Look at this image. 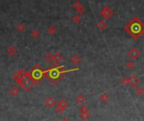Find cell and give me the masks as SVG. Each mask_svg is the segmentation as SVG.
<instances>
[{
    "label": "cell",
    "mask_w": 144,
    "mask_h": 121,
    "mask_svg": "<svg viewBox=\"0 0 144 121\" xmlns=\"http://www.w3.org/2000/svg\"><path fill=\"white\" fill-rule=\"evenodd\" d=\"M124 30L132 38L137 40L144 34V23L138 17L136 16L125 26Z\"/></svg>",
    "instance_id": "1"
},
{
    "label": "cell",
    "mask_w": 144,
    "mask_h": 121,
    "mask_svg": "<svg viewBox=\"0 0 144 121\" xmlns=\"http://www.w3.org/2000/svg\"><path fill=\"white\" fill-rule=\"evenodd\" d=\"M64 65L59 66L58 65H53L51 67H49V69H48L45 71V75L49 79L53 84H57L61 79L64 76V75L68 72L74 70H78V68H75L73 70H61V68H63Z\"/></svg>",
    "instance_id": "2"
},
{
    "label": "cell",
    "mask_w": 144,
    "mask_h": 121,
    "mask_svg": "<svg viewBox=\"0 0 144 121\" xmlns=\"http://www.w3.org/2000/svg\"><path fill=\"white\" fill-rule=\"evenodd\" d=\"M34 84H35V81L32 78L31 75L29 73L26 74L25 76L22 79L20 82V85L21 86V87L23 88V90L25 91V92H28V91L34 86Z\"/></svg>",
    "instance_id": "3"
},
{
    "label": "cell",
    "mask_w": 144,
    "mask_h": 121,
    "mask_svg": "<svg viewBox=\"0 0 144 121\" xmlns=\"http://www.w3.org/2000/svg\"><path fill=\"white\" fill-rule=\"evenodd\" d=\"M44 75H45V72H43L42 67L37 65L34 67V69L32 70V73H31V76L33 80L35 81V83H36V81L39 82L40 81L43 80Z\"/></svg>",
    "instance_id": "4"
},
{
    "label": "cell",
    "mask_w": 144,
    "mask_h": 121,
    "mask_svg": "<svg viewBox=\"0 0 144 121\" xmlns=\"http://www.w3.org/2000/svg\"><path fill=\"white\" fill-rule=\"evenodd\" d=\"M68 106H69V102H68L66 99H64V98L60 99L59 101L58 104H57L55 107V112L57 113H61L65 110Z\"/></svg>",
    "instance_id": "5"
},
{
    "label": "cell",
    "mask_w": 144,
    "mask_h": 121,
    "mask_svg": "<svg viewBox=\"0 0 144 121\" xmlns=\"http://www.w3.org/2000/svg\"><path fill=\"white\" fill-rule=\"evenodd\" d=\"M114 14H115L114 10L109 6L104 7V8L100 11V15L103 18H104L105 20H109V19L114 15Z\"/></svg>",
    "instance_id": "6"
},
{
    "label": "cell",
    "mask_w": 144,
    "mask_h": 121,
    "mask_svg": "<svg viewBox=\"0 0 144 121\" xmlns=\"http://www.w3.org/2000/svg\"><path fill=\"white\" fill-rule=\"evenodd\" d=\"M72 7H73V9L76 11L78 13V14H84L86 13V9L84 8V6L82 5V3L79 1V0H76L73 4H72Z\"/></svg>",
    "instance_id": "7"
},
{
    "label": "cell",
    "mask_w": 144,
    "mask_h": 121,
    "mask_svg": "<svg viewBox=\"0 0 144 121\" xmlns=\"http://www.w3.org/2000/svg\"><path fill=\"white\" fill-rule=\"evenodd\" d=\"M141 55H142L141 52H140L139 49H137L136 48H132L131 50L128 52V56L133 60L138 59L140 57H141Z\"/></svg>",
    "instance_id": "8"
},
{
    "label": "cell",
    "mask_w": 144,
    "mask_h": 121,
    "mask_svg": "<svg viewBox=\"0 0 144 121\" xmlns=\"http://www.w3.org/2000/svg\"><path fill=\"white\" fill-rule=\"evenodd\" d=\"M140 79L138 76H136V75H132L131 76V84H130V86L131 88H134V87H136L139 84H140Z\"/></svg>",
    "instance_id": "9"
},
{
    "label": "cell",
    "mask_w": 144,
    "mask_h": 121,
    "mask_svg": "<svg viewBox=\"0 0 144 121\" xmlns=\"http://www.w3.org/2000/svg\"><path fill=\"white\" fill-rule=\"evenodd\" d=\"M81 61H82V60L81 59V57L79 56L78 54H74L73 56L71 57V59L70 60V62L71 65H73L75 66L79 65L81 63Z\"/></svg>",
    "instance_id": "10"
},
{
    "label": "cell",
    "mask_w": 144,
    "mask_h": 121,
    "mask_svg": "<svg viewBox=\"0 0 144 121\" xmlns=\"http://www.w3.org/2000/svg\"><path fill=\"white\" fill-rule=\"evenodd\" d=\"M26 74H27V72H26V71H25V70L19 71L18 73H16V75H14V80H16L17 82L20 83L22 79H23L25 76Z\"/></svg>",
    "instance_id": "11"
},
{
    "label": "cell",
    "mask_w": 144,
    "mask_h": 121,
    "mask_svg": "<svg viewBox=\"0 0 144 121\" xmlns=\"http://www.w3.org/2000/svg\"><path fill=\"white\" fill-rule=\"evenodd\" d=\"M44 103H45V105H46L48 108H54V106H55V104H56L55 100L54 99V97H47Z\"/></svg>",
    "instance_id": "12"
},
{
    "label": "cell",
    "mask_w": 144,
    "mask_h": 121,
    "mask_svg": "<svg viewBox=\"0 0 144 121\" xmlns=\"http://www.w3.org/2000/svg\"><path fill=\"white\" fill-rule=\"evenodd\" d=\"M63 59V55L61 52H56L54 54V64L53 65H58L59 63H60Z\"/></svg>",
    "instance_id": "13"
},
{
    "label": "cell",
    "mask_w": 144,
    "mask_h": 121,
    "mask_svg": "<svg viewBox=\"0 0 144 121\" xmlns=\"http://www.w3.org/2000/svg\"><path fill=\"white\" fill-rule=\"evenodd\" d=\"M75 102H76L78 104H82L83 103H85V102H86V98L85 97L84 95H82V94H78V95L75 96Z\"/></svg>",
    "instance_id": "14"
},
{
    "label": "cell",
    "mask_w": 144,
    "mask_h": 121,
    "mask_svg": "<svg viewBox=\"0 0 144 121\" xmlns=\"http://www.w3.org/2000/svg\"><path fill=\"white\" fill-rule=\"evenodd\" d=\"M97 26L100 31H104L106 27H107V23L105 22V20H99L97 22Z\"/></svg>",
    "instance_id": "15"
},
{
    "label": "cell",
    "mask_w": 144,
    "mask_h": 121,
    "mask_svg": "<svg viewBox=\"0 0 144 121\" xmlns=\"http://www.w3.org/2000/svg\"><path fill=\"white\" fill-rule=\"evenodd\" d=\"M44 59L48 63H51V62L54 61V54H50V52H48V54H45Z\"/></svg>",
    "instance_id": "16"
},
{
    "label": "cell",
    "mask_w": 144,
    "mask_h": 121,
    "mask_svg": "<svg viewBox=\"0 0 144 121\" xmlns=\"http://www.w3.org/2000/svg\"><path fill=\"white\" fill-rule=\"evenodd\" d=\"M120 83L122 85H130L131 84V77H124L123 79L120 80Z\"/></svg>",
    "instance_id": "17"
},
{
    "label": "cell",
    "mask_w": 144,
    "mask_h": 121,
    "mask_svg": "<svg viewBox=\"0 0 144 121\" xmlns=\"http://www.w3.org/2000/svg\"><path fill=\"white\" fill-rule=\"evenodd\" d=\"M72 21H73L75 24H79V23H81V16H80V14H75V15H74L73 18H72Z\"/></svg>",
    "instance_id": "18"
},
{
    "label": "cell",
    "mask_w": 144,
    "mask_h": 121,
    "mask_svg": "<svg viewBox=\"0 0 144 121\" xmlns=\"http://www.w3.org/2000/svg\"><path fill=\"white\" fill-rule=\"evenodd\" d=\"M99 98H100V100L103 102V103H107V102L109 100V96L108 95L107 93H103L100 96Z\"/></svg>",
    "instance_id": "19"
},
{
    "label": "cell",
    "mask_w": 144,
    "mask_h": 121,
    "mask_svg": "<svg viewBox=\"0 0 144 121\" xmlns=\"http://www.w3.org/2000/svg\"><path fill=\"white\" fill-rule=\"evenodd\" d=\"M57 31H58V30H57V28L54 25H51L48 28V32L50 34V35H54V34L57 32Z\"/></svg>",
    "instance_id": "20"
},
{
    "label": "cell",
    "mask_w": 144,
    "mask_h": 121,
    "mask_svg": "<svg viewBox=\"0 0 144 121\" xmlns=\"http://www.w3.org/2000/svg\"><path fill=\"white\" fill-rule=\"evenodd\" d=\"M19 92H20V91H19L18 87H16V86H13V87H11V89L9 90V93L12 96H16L19 93Z\"/></svg>",
    "instance_id": "21"
},
{
    "label": "cell",
    "mask_w": 144,
    "mask_h": 121,
    "mask_svg": "<svg viewBox=\"0 0 144 121\" xmlns=\"http://www.w3.org/2000/svg\"><path fill=\"white\" fill-rule=\"evenodd\" d=\"M126 69L127 70H133L134 68H135V63L133 61H129V62L126 63Z\"/></svg>",
    "instance_id": "22"
},
{
    "label": "cell",
    "mask_w": 144,
    "mask_h": 121,
    "mask_svg": "<svg viewBox=\"0 0 144 121\" xmlns=\"http://www.w3.org/2000/svg\"><path fill=\"white\" fill-rule=\"evenodd\" d=\"M7 52H8V54L9 55H14V54H16V49L13 46H10L9 48H8V50H7Z\"/></svg>",
    "instance_id": "23"
},
{
    "label": "cell",
    "mask_w": 144,
    "mask_h": 121,
    "mask_svg": "<svg viewBox=\"0 0 144 121\" xmlns=\"http://www.w3.org/2000/svg\"><path fill=\"white\" fill-rule=\"evenodd\" d=\"M135 92H136V94L137 96H139V97H141L142 94L144 93V90H143V88L142 87H136V89L135 90Z\"/></svg>",
    "instance_id": "24"
},
{
    "label": "cell",
    "mask_w": 144,
    "mask_h": 121,
    "mask_svg": "<svg viewBox=\"0 0 144 121\" xmlns=\"http://www.w3.org/2000/svg\"><path fill=\"white\" fill-rule=\"evenodd\" d=\"M80 117L81 118V119H83V120H86L90 118V113H80Z\"/></svg>",
    "instance_id": "25"
},
{
    "label": "cell",
    "mask_w": 144,
    "mask_h": 121,
    "mask_svg": "<svg viewBox=\"0 0 144 121\" xmlns=\"http://www.w3.org/2000/svg\"><path fill=\"white\" fill-rule=\"evenodd\" d=\"M31 34L33 38H37V37H39V36H40V32L37 31V30H33Z\"/></svg>",
    "instance_id": "26"
},
{
    "label": "cell",
    "mask_w": 144,
    "mask_h": 121,
    "mask_svg": "<svg viewBox=\"0 0 144 121\" xmlns=\"http://www.w3.org/2000/svg\"><path fill=\"white\" fill-rule=\"evenodd\" d=\"M89 113V109L86 106L82 105L80 108V113Z\"/></svg>",
    "instance_id": "27"
},
{
    "label": "cell",
    "mask_w": 144,
    "mask_h": 121,
    "mask_svg": "<svg viewBox=\"0 0 144 121\" xmlns=\"http://www.w3.org/2000/svg\"><path fill=\"white\" fill-rule=\"evenodd\" d=\"M17 30L19 31H20V32H22V31H24L25 30V25L22 24V23H20V24H19L18 25H17Z\"/></svg>",
    "instance_id": "28"
},
{
    "label": "cell",
    "mask_w": 144,
    "mask_h": 121,
    "mask_svg": "<svg viewBox=\"0 0 144 121\" xmlns=\"http://www.w3.org/2000/svg\"><path fill=\"white\" fill-rule=\"evenodd\" d=\"M61 121H70V120H68V119H66V118H64V119H62Z\"/></svg>",
    "instance_id": "29"
},
{
    "label": "cell",
    "mask_w": 144,
    "mask_h": 121,
    "mask_svg": "<svg viewBox=\"0 0 144 121\" xmlns=\"http://www.w3.org/2000/svg\"><path fill=\"white\" fill-rule=\"evenodd\" d=\"M143 90H144V88H143Z\"/></svg>",
    "instance_id": "30"
}]
</instances>
